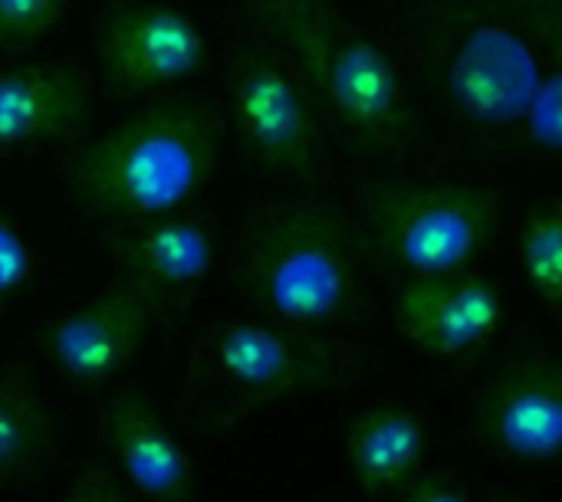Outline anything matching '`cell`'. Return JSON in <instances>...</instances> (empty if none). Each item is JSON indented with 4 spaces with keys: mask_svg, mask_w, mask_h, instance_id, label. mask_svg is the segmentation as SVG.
Wrapping results in <instances>:
<instances>
[{
    "mask_svg": "<svg viewBox=\"0 0 562 502\" xmlns=\"http://www.w3.org/2000/svg\"><path fill=\"white\" fill-rule=\"evenodd\" d=\"M217 161L214 109L165 95L89 141L69 164V191L92 214L148 220L184 210L207 187Z\"/></svg>",
    "mask_w": 562,
    "mask_h": 502,
    "instance_id": "1",
    "label": "cell"
},
{
    "mask_svg": "<svg viewBox=\"0 0 562 502\" xmlns=\"http://www.w3.org/2000/svg\"><path fill=\"white\" fill-rule=\"evenodd\" d=\"M250 16L359 148L398 155L412 141V105L395 59L336 3L254 0Z\"/></svg>",
    "mask_w": 562,
    "mask_h": 502,
    "instance_id": "2",
    "label": "cell"
},
{
    "mask_svg": "<svg viewBox=\"0 0 562 502\" xmlns=\"http://www.w3.org/2000/svg\"><path fill=\"white\" fill-rule=\"evenodd\" d=\"M422 33L438 85L458 115L484 128L527 122L543 66L507 0H435Z\"/></svg>",
    "mask_w": 562,
    "mask_h": 502,
    "instance_id": "3",
    "label": "cell"
},
{
    "mask_svg": "<svg viewBox=\"0 0 562 502\" xmlns=\"http://www.w3.org/2000/svg\"><path fill=\"white\" fill-rule=\"evenodd\" d=\"M247 283L286 326H323L342 316L359 286L349 220L319 201H280L254 217Z\"/></svg>",
    "mask_w": 562,
    "mask_h": 502,
    "instance_id": "4",
    "label": "cell"
},
{
    "mask_svg": "<svg viewBox=\"0 0 562 502\" xmlns=\"http://www.w3.org/2000/svg\"><path fill=\"white\" fill-rule=\"evenodd\" d=\"M375 247L408 276L461 273L497 237L501 187L484 181H382L362 201Z\"/></svg>",
    "mask_w": 562,
    "mask_h": 502,
    "instance_id": "5",
    "label": "cell"
},
{
    "mask_svg": "<svg viewBox=\"0 0 562 502\" xmlns=\"http://www.w3.org/2000/svg\"><path fill=\"white\" fill-rule=\"evenodd\" d=\"M227 118L244 151L270 174L310 184L323 168L319 105L270 39L244 43L227 69Z\"/></svg>",
    "mask_w": 562,
    "mask_h": 502,
    "instance_id": "6",
    "label": "cell"
},
{
    "mask_svg": "<svg viewBox=\"0 0 562 502\" xmlns=\"http://www.w3.org/2000/svg\"><path fill=\"white\" fill-rule=\"evenodd\" d=\"M95 62L119 92H155L201 76L211 66V43L181 7L125 0L99 20Z\"/></svg>",
    "mask_w": 562,
    "mask_h": 502,
    "instance_id": "7",
    "label": "cell"
},
{
    "mask_svg": "<svg viewBox=\"0 0 562 502\" xmlns=\"http://www.w3.org/2000/svg\"><path fill=\"white\" fill-rule=\"evenodd\" d=\"M507 319L504 293L477 273L408 276L392 296V322L431 358H461L497 339Z\"/></svg>",
    "mask_w": 562,
    "mask_h": 502,
    "instance_id": "8",
    "label": "cell"
},
{
    "mask_svg": "<svg viewBox=\"0 0 562 502\" xmlns=\"http://www.w3.org/2000/svg\"><path fill=\"white\" fill-rule=\"evenodd\" d=\"M92 76L66 62H10L0 69V158L36 155L82 132L92 115Z\"/></svg>",
    "mask_w": 562,
    "mask_h": 502,
    "instance_id": "9",
    "label": "cell"
},
{
    "mask_svg": "<svg viewBox=\"0 0 562 502\" xmlns=\"http://www.w3.org/2000/svg\"><path fill=\"white\" fill-rule=\"evenodd\" d=\"M151 322V293L119 279L89 306L56 319L46 329V358L79 385L115 378L142 349Z\"/></svg>",
    "mask_w": 562,
    "mask_h": 502,
    "instance_id": "10",
    "label": "cell"
},
{
    "mask_svg": "<svg viewBox=\"0 0 562 502\" xmlns=\"http://www.w3.org/2000/svg\"><path fill=\"white\" fill-rule=\"evenodd\" d=\"M491 441L520 464L562 457V358L533 355L504 372L484 398Z\"/></svg>",
    "mask_w": 562,
    "mask_h": 502,
    "instance_id": "11",
    "label": "cell"
},
{
    "mask_svg": "<svg viewBox=\"0 0 562 502\" xmlns=\"http://www.w3.org/2000/svg\"><path fill=\"white\" fill-rule=\"evenodd\" d=\"M217 256L214 227L194 214H161L132 220L115 237V266L122 279L155 293L204 279Z\"/></svg>",
    "mask_w": 562,
    "mask_h": 502,
    "instance_id": "12",
    "label": "cell"
},
{
    "mask_svg": "<svg viewBox=\"0 0 562 502\" xmlns=\"http://www.w3.org/2000/svg\"><path fill=\"white\" fill-rule=\"evenodd\" d=\"M102 437L125 480L148 500L178 502L191 493V457L145 401L132 395L115 398L102 411Z\"/></svg>",
    "mask_w": 562,
    "mask_h": 502,
    "instance_id": "13",
    "label": "cell"
},
{
    "mask_svg": "<svg viewBox=\"0 0 562 502\" xmlns=\"http://www.w3.org/2000/svg\"><path fill=\"white\" fill-rule=\"evenodd\" d=\"M207 358L227 385L250 395H290L323 378L313 349L260 322H221L207 339Z\"/></svg>",
    "mask_w": 562,
    "mask_h": 502,
    "instance_id": "14",
    "label": "cell"
},
{
    "mask_svg": "<svg viewBox=\"0 0 562 502\" xmlns=\"http://www.w3.org/2000/svg\"><path fill=\"white\" fill-rule=\"evenodd\" d=\"M428 450L425 421L402 404H375L346 434V464L362 490L389 493L412 480Z\"/></svg>",
    "mask_w": 562,
    "mask_h": 502,
    "instance_id": "15",
    "label": "cell"
},
{
    "mask_svg": "<svg viewBox=\"0 0 562 502\" xmlns=\"http://www.w3.org/2000/svg\"><path fill=\"white\" fill-rule=\"evenodd\" d=\"M507 7L530 30L543 66L540 92L524 122L527 141L562 158V0H507Z\"/></svg>",
    "mask_w": 562,
    "mask_h": 502,
    "instance_id": "16",
    "label": "cell"
},
{
    "mask_svg": "<svg viewBox=\"0 0 562 502\" xmlns=\"http://www.w3.org/2000/svg\"><path fill=\"white\" fill-rule=\"evenodd\" d=\"M517 256L537 299L562 312V201H550L524 217Z\"/></svg>",
    "mask_w": 562,
    "mask_h": 502,
    "instance_id": "17",
    "label": "cell"
},
{
    "mask_svg": "<svg viewBox=\"0 0 562 502\" xmlns=\"http://www.w3.org/2000/svg\"><path fill=\"white\" fill-rule=\"evenodd\" d=\"M49 441L43 401L16 378H0V477L33 464Z\"/></svg>",
    "mask_w": 562,
    "mask_h": 502,
    "instance_id": "18",
    "label": "cell"
},
{
    "mask_svg": "<svg viewBox=\"0 0 562 502\" xmlns=\"http://www.w3.org/2000/svg\"><path fill=\"white\" fill-rule=\"evenodd\" d=\"M72 0H0V49L43 43L69 13Z\"/></svg>",
    "mask_w": 562,
    "mask_h": 502,
    "instance_id": "19",
    "label": "cell"
},
{
    "mask_svg": "<svg viewBox=\"0 0 562 502\" xmlns=\"http://www.w3.org/2000/svg\"><path fill=\"white\" fill-rule=\"evenodd\" d=\"M36 266V247L23 220L0 207V312L16 299V293L30 283Z\"/></svg>",
    "mask_w": 562,
    "mask_h": 502,
    "instance_id": "20",
    "label": "cell"
},
{
    "mask_svg": "<svg viewBox=\"0 0 562 502\" xmlns=\"http://www.w3.org/2000/svg\"><path fill=\"white\" fill-rule=\"evenodd\" d=\"M405 502H471V497L458 480L435 474V477L415 480L412 490L405 493Z\"/></svg>",
    "mask_w": 562,
    "mask_h": 502,
    "instance_id": "21",
    "label": "cell"
},
{
    "mask_svg": "<svg viewBox=\"0 0 562 502\" xmlns=\"http://www.w3.org/2000/svg\"><path fill=\"white\" fill-rule=\"evenodd\" d=\"M63 502H122V497L115 493V487L102 477V474H86L72 483V490L66 493Z\"/></svg>",
    "mask_w": 562,
    "mask_h": 502,
    "instance_id": "22",
    "label": "cell"
}]
</instances>
